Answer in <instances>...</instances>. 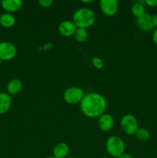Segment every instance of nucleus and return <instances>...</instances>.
Segmentation results:
<instances>
[{"label": "nucleus", "instance_id": "1", "mask_svg": "<svg viewBox=\"0 0 157 158\" xmlns=\"http://www.w3.org/2000/svg\"><path fill=\"white\" fill-rule=\"evenodd\" d=\"M80 110L86 117L96 118L104 114L107 106L106 98L98 93H88L80 102Z\"/></svg>", "mask_w": 157, "mask_h": 158}, {"label": "nucleus", "instance_id": "2", "mask_svg": "<svg viewBox=\"0 0 157 158\" xmlns=\"http://www.w3.org/2000/svg\"><path fill=\"white\" fill-rule=\"evenodd\" d=\"M72 22L77 28L87 29L95 22V14L89 8H80L74 12Z\"/></svg>", "mask_w": 157, "mask_h": 158}, {"label": "nucleus", "instance_id": "3", "mask_svg": "<svg viewBox=\"0 0 157 158\" xmlns=\"http://www.w3.org/2000/svg\"><path fill=\"white\" fill-rule=\"evenodd\" d=\"M106 148L109 155L117 158L124 154L126 145L123 140L120 137L111 136L106 140Z\"/></svg>", "mask_w": 157, "mask_h": 158}, {"label": "nucleus", "instance_id": "4", "mask_svg": "<svg viewBox=\"0 0 157 158\" xmlns=\"http://www.w3.org/2000/svg\"><path fill=\"white\" fill-rule=\"evenodd\" d=\"M85 94L83 89L78 86H71L66 89L63 94V99L69 104H77L80 103Z\"/></svg>", "mask_w": 157, "mask_h": 158}, {"label": "nucleus", "instance_id": "5", "mask_svg": "<svg viewBox=\"0 0 157 158\" xmlns=\"http://www.w3.org/2000/svg\"><path fill=\"white\" fill-rule=\"evenodd\" d=\"M120 125L123 131L128 135H134L139 129L138 120L132 114H126L123 116Z\"/></svg>", "mask_w": 157, "mask_h": 158}, {"label": "nucleus", "instance_id": "6", "mask_svg": "<svg viewBox=\"0 0 157 158\" xmlns=\"http://www.w3.org/2000/svg\"><path fill=\"white\" fill-rule=\"evenodd\" d=\"M17 53L15 45L11 42L3 41L0 43V60L2 61L12 60Z\"/></svg>", "mask_w": 157, "mask_h": 158}, {"label": "nucleus", "instance_id": "7", "mask_svg": "<svg viewBox=\"0 0 157 158\" xmlns=\"http://www.w3.org/2000/svg\"><path fill=\"white\" fill-rule=\"evenodd\" d=\"M99 7L102 12L107 16L115 15L119 10V2L116 0H101Z\"/></svg>", "mask_w": 157, "mask_h": 158}, {"label": "nucleus", "instance_id": "8", "mask_svg": "<svg viewBox=\"0 0 157 158\" xmlns=\"http://www.w3.org/2000/svg\"><path fill=\"white\" fill-rule=\"evenodd\" d=\"M77 27L74 23L71 20H65L62 21L58 25V32L61 34L62 36L70 37L72 36L76 30Z\"/></svg>", "mask_w": 157, "mask_h": 158}, {"label": "nucleus", "instance_id": "9", "mask_svg": "<svg viewBox=\"0 0 157 158\" xmlns=\"http://www.w3.org/2000/svg\"><path fill=\"white\" fill-rule=\"evenodd\" d=\"M135 23L139 29L144 32H149L154 29L152 23V15L148 13H145L143 15L137 18Z\"/></svg>", "mask_w": 157, "mask_h": 158}, {"label": "nucleus", "instance_id": "10", "mask_svg": "<svg viewBox=\"0 0 157 158\" xmlns=\"http://www.w3.org/2000/svg\"><path fill=\"white\" fill-rule=\"evenodd\" d=\"M98 126L103 131H109L114 126V119L110 114H103L98 119Z\"/></svg>", "mask_w": 157, "mask_h": 158}, {"label": "nucleus", "instance_id": "11", "mask_svg": "<svg viewBox=\"0 0 157 158\" xmlns=\"http://www.w3.org/2000/svg\"><path fill=\"white\" fill-rule=\"evenodd\" d=\"M1 6L5 11L9 13L15 12L21 9L22 2L21 0H2Z\"/></svg>", "mask_w": 157, "mask_h": 158}, {"label": "nucleus", "instance_id": "12", "mask_svg": "<svg viewBox=\"0 0 157 158\" xmlns=\"http://www.w3.org/2000/svg\"><path fill=\"white\" fill-rule=\"evenodd\" d=\"M12 106V98L7 93H0V115L6 114Z\"/></svg>", "mask_w": 157, "mask_h": 158}, {"label": "nucleus", "instance_id": "13", "mask_svg": "<svg viewBox=\"0 0 157 158\" xmlns=\"http://www.w3.org/2000/svg\"><path fill=\"white\" fill-rule=\"evenodd\" d=\"M69 152V147L64 142L57 143L53 148V156L56 158H66Z\"/></svg>", "mask_w": 157, "mask_h": 158}, {"label": "nucleus", "instance_id": "14", "mask_svg": "<svg viewBox=\"0 0 157 158\" xmlns=\"http://www.w3.org/2000/svg\"><path fill=\"white\" fill-rule=\"evenodd\" d=\"M22 83L18 79H13L8 83L7 94L9 95H16L22 89Z\"/></svg>", "mask_w": 157, "mask_h": 158}, {"label": "nucleus", "instance_id": "15", "mask_svg": "<svg viewBox=\"0 0 157 158\" xmlns=\"http://www.w3.org/2000/svg\"><path fill=\"white\" fill-rule=\"evenodd\" d=\"M15 18L12 13L6 12L0 15V26L4 28H11L15 25Z\"/></svg>", "mask_w": 157, "mask_h": 158}, {"label": "nucleus", "instance_id": "16", "mask_svg": "<svg viewBox=\"0 0 157 158\" xmlns=\"http://www.w3.org/2000/svg\"><path fill=\"white\" fill-rule=\"evenodd\" d=\"M131 12L135 17L139 18L146 13V9H145V2L144 1H138L134 2V4L131 8Z\"/></svg>", "mask_w": 157, "mask_h": 158}, {"label": "nucleus", "instance_id": "17", "mask_svg": "<svg viewBox=\"0 0 157 158\" xmlns=\"http://www.w3.org/2000/svg\"><path fill=\"white\" fill-rule=\"evenodd\" d=\"M73 36L75 38V41L78 42V43H84L88 39V32L86 29L77 28Z\"/></svg>", "mask_w": 157, "mask_h": 158}, {"label": "nucleus", "instance_id": "18", "mask_svg": "<svg viewBox=\"0 0 157 158\" xmlns=\"http://www.w3.org/2000/svg\"><path fill=\"white\" fill-rule=\"evenodd\" d=\"M135 135L141 141H147L150 138V133L146 128H139Z\"/></svg>", "mask_w": 157, "mask_h": 158}, {"label": "nucleus", "instance_id": "19", "mask_svg": "<svg viewBox=\"0 0 157 158\" xmlns=\"http://www.w3.org/2000/svg\"><path fill=\"white\" fill-rule=\"evenodd\" d=\"M92 64L96 69H102L104 66V63L103 60L99 57L93 56L92 58Z\"/></svg>", "mask_w": 157, "mask_h": 158}, {"label": "nucleus", "instance_id": "20", "mask_svg": "<svg viewBox=\"0 0 157 158\" xmlns=\"http://www.w3.org/2000/svg\"><path fill=\"white\" fill-rule=\"evenodd\" d=\"M53 3L52 0H39L38 4L42 8H49Z\"/></svg>", "mask_w": 157, "mask_h": 158}, {"label": "nucleus", "instance_id": "21", "mask_svg": "<svg viewBox=\"0 0 157 158\" xmlns=\"http://www.w3.org/2000/svg\"><path fill=\"white\" fill-rule=\"evenodd\" d=\"M145 5L150 7H156L157 6V0H145Z\"/></svg>", "mask_w": 157, "mask_h": 158}, {"label": "nucleus", "instance_id": "22", "mask_svg": "<svg viewBox=\"0 0 157 158\" xmlns=\"http://www.w3.org/2000/svg\"><path fill=\"white\" fill-rule=\"evenodd\" d=\"M152 23L154 28L157 29V14L152 15Z\"/></svg>", "mask_w": 157, "mask_h": 158}, {"label": "nucleus", "instance_id": "23", "mask_svg": "<svg viewBox=\"0 0 157 158\" xmlns=\"http://www.w3.org/2000/svg\"><path fill=\"white\" fill-rule=\"evenodd\" d=\"M152 41L157 46V29H155L152 32Z\"/></svg>", "mask_w": 157, "mask_h": 158}, {"label": "nucleus", "instance_id": "24", "mask_svg": "<svg viewBox=\"0 0 157 158\" xmlns=\"http://www.w3.org/2000/svg\"><path fill=\"white\" fill-rule=\"evenodd\" d=\"M117 158H133V157H132V156L131 155V154H126V153H124V154H123L122 155H120L119 157H117Z\"/></svg>", "mask_w": 157, "mask_h": 158}, {"label": "nucleus", "instance_id": "25", "mask_svg": "<svg viewBox=\"0 0 157 158\" xmlns=\"http://www.w3.org/2000/svg\"><path fill=\"white\" fill-rule=\"evenodd\" d=\"M52 46H53V45L52 44V43H48V44H46L44 46H43V49H45V50H47V49H49L50 48H52Z\"/></svg>", "mask_w": 157, "mask_h": 158}, {"label": "nucleus", "instance_id": "26", "mask_svg": "<svg viewBox=\"0 0 157 158\" xmlns=\"http://www.w3.org/2000/svg\"><path fill=\"white\" fill-rule=\"evenodd\" d=\"M82 2L85 4H89V3L93 2V0H82Z\"/></svg>", "mask_w": 157, "mask_h": 158}, {"label": "nucleus", "instance_id": "27", "mask_svg": "<svg viewBox=\"0 0 157 158\" xmlns=\"http://www.w3.org/2000/svg\"><path fill=\"white\" fill-rule=\"evenodd\" d=\"M46 158H56V157H54V156H50V157H46Z\"/></svg>", "mask_w": 157, "mask_h": 158}, {"label": "nucleus", "instance_id": "28", "mask_svg": "<svg viewBox=\"0 0 157 158\" xmlns=\"http://www.w3.org/2000/svg\"><path fill=\"white\" fill-rule=\"evenodd\" d=\"M66 158H77V157H67Z\"/></svg>", "mask_w": 157, "mask_h": 158}, {"label": "nucleus", "instance_id": "29", "mask_svg": "<svg viewBox=\"0 0 157 158\" xmlns=\"http://www.w3.org/2000/svg\"><path fill=\"white\" fill-rule=\"evenodd\" d=\"M1 63H2V60H0V64H1Z\"/></svg>", "mask_w": 157, "mask_h": 158}, {"label": "nucleus", "instance_id": "30", "mask_svg": "<svg viewBox=\"0 0 157 158\" xmlns=\"http://www.w3.org/2000/svg\"><path fill=\"white\" fill-rule=\"evenodd\" d=\"M103 158H109V157H103Z\"/></svg>", "mask_w": 157, "mask_h": 158}, {"label": "nucleus", "instance_id": "31", "mask_svg": "<svg viewBox=\"0 0 157 158\" xmlns=\"http://www.w3.org/2000/svg\"><path fill=\"white\" fill-rule=\"evenodd\" d=\"M0 4H1V1H0Z\"/></svg>", "mask_w": 157, "mask_h": 158}]
</instances>
